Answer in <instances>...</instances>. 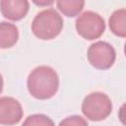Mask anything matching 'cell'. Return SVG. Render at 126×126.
<instances>
[{"mask_svg":"<svg viewBox=\"0 0 126 126\" xmlns=\"http://www.w3.org/2000/svg\"><path fill=\"white\" fill-rule=\"evenodd\" d=\"M28 91L36 99H49L58 91L59 77L56 71L46 65L34 68L27 80Z\"/></svg>","mask_w":126,"mask_h":126,"instance_id":"cell-1","label":"cell"},{"mask_svg":"<svg viewBox=\"0 0 126 126\" xmlns=\"http://www.w3.org/2000/svg\"><path fill=\"white\" fill-rule=\"evenodd\" d=\"M63 29V19L54 9L40 11L32 23V33L42 40L53 39L59 35Z\"/></svg>","mask_w":126,"mask_h":126,"instance_id":"cell-2","label":"cell"},{"mask_svg":"<svg viewBox=\"0 0 126 126\" xmlns=\"http://www.w3.org/2000/svg\"><path fill=\"white\" fill-rule=\"evenodd\" d=\"M112 111V102L107 94L101 92L89 94L82 102L83 114L92 121L104 120Z\"/></svg>","mask_w":126,"mask_h":126,"instance_id":"cell-3","label":"cell"},{"mask_svg":"<svg viewBox=\"0 0 126 126\" xmlns=\"http://www.w3.org/2000/svg\"><path fill=\"white\" fill-rule=\"evenodd\" d=\"M75 27L79 35L87 40H93L102 35L105 31V22L99 14L85 11L77 18Z\"/></svg>","mask_w":126,"mask_h":126,"instance_id":"cell-4","label":"cell"},{"mask_svg":"<svg viewBox=\"0 0 126 126\" xmlns=\"http://www.w3.org/2000/svg\"><path fill=\"white\" fill-rule=\"evenodd\" d=\"M87 56L93 67L99 70H106L114 64L116 52L110 43L96 41L90 45Z\"/></svg>","mask_w":126,"mask_h":126,"instance_id":"cell-5","label":"cell"},{"mask_svg":"<svg viewBox=\"0 0 126 126\" xmlns=\"http://www.w3.org/2000/svg\"><path fill=\"white\" fill-rule=\"evenodd\" d=\"M23 108L19 100L11 96L0 98V123L12 126L19 123L23 117Z\"/></svg>","mask_w":126,"mask_h":126,"instance_id":"cell-6","label":"cell"},{"mask_svg":"<svg viewBox=\"0 0 126 126\" xmlns=\"http://www.w3.org/2000/svg\"><path fill=\"white\" fill-rule=\"evenodd\" d=\"M2 15L11 21H20L29 12L30 3L27 0H2L0 2Z\"/></svg>","mask_w":126,"mask_h":126,"instance_id":"cell-7","label":"cell"},{"mask_svg":"<svg viewBox=\"0 0 126 126\" xmlns=\"http://www.w3.org/2000/svg\"><path fill=\"white\" fill-rule=\"evenodd\" d=\"M19 38L18 28L11 23L2 22L0 24V47L2 49L10 48L15 45Z\"/></svg>","mask_w":126,"mask_h":126,"instance_id":"cell-8","label":"cell"},{"mask_svg":"<svg viewBox=\"0 0 126 126\" xmlns=\"http://www.w3.org/2000/svg\"><path fill=\"white\" fill-rule=\"evenodd\" d=\"M109 29L113 34L126 37V9L115 10L109 18Z\"/></svg>","mask_w":126,"mask_h":126,"instance_id":"cell-9","label":"cell"},{"mask_svg":"<svg viewBox=\"0 0 126 126\" xmlns=\"http://www.w3.org/2000/svg\"><path fill=\"white\" fill-rule=\"evenodd\" d=\"M56 6L65 16L75 17L83 10L85 2L82 0H59L56 2Z\"/></svg>","mask_w":126,"mask_h":126,"instance_id":"cell-10","label":"cell"},{"mask_svg":"<svg viewBox=\"0 0 126 126\" xmlns=\"http://www.w3.org/2000/svg\"><path fill=\"white\" fill-rule=\"evenodd\" d=\"M22 126H54V122L44 114H32L26 118Z\"/></svg>","mask_w":126,"mask_h":126,"instance_id":"cell-11","label":"cell"},{"mask_svg":"<svg viewBox=\"0 0 126 126\" xmlns=\"http://www.w3.org/2000/svg\"><path fill=\"white\" fill-rule=\"evenodd\" d=\"M58 126H88L87 120L80 115H71L64 118Z\"/></svg>","mask_w":126,"mask_h":126,"instance_id":"cell-12","label":"cell"},{"mask_svg":"<svg viewBox=\"0 0 126 126\" xmlns=\"http://www.w3.org/2000/svg\"><path fill=\"white\" fill-rule=\"evenodd\" d=\"M118 118L120 120V122L126 126V102L124 104L121 105V107L118 110Z\"/></svg>","mask_w":126,"mask_h":126,"instance_id":"cell-13","label":"cell"},{"mask_svg":"<svg viewBox=\"0 0 126 126\" xmlns=\"http://www.w3.org/2000/svg\"><path fill=\"white\" fill-rule=\"evenodd\" d=\"M35 4H37V5H39V6H42V5H51V4H53V1H42V2H36V1H33Z\"/></svg>","mask_w":126,"mask_h":126,"instance_id":"cell-14","label":"cell"},{"mask_svg":"<svg viewBox=\"0 0 126 126\" xmlns=\"http://www.w3.org/2000/svg\"><path fill=\"white\" fill-rule=\"evenodd\" d=\"M124 53H125V55H126V42H125V44H124Z\"/></svg>","mask_w":126,"mask_h":126,"instance_id":"cell-15","label":"cell"}]
</instances>
